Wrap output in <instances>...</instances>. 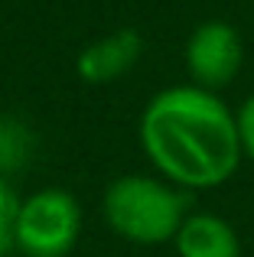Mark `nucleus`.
<instances>
[{"label": "nucleus", "mask_w": 254, "mask_h": 257, "mask_svg": "<svg viewBox=\"0 0 254 257\" xmlns=\"http://www.w3.org/2000/svg\"><path fill=\"white\" fill-rule=\"evenodd\" d=\"M144 56V36L137 30H114L85 46L75 59V72L88 85H111L134 69Z\"/></svg>", "instance_id": "5"}, {"label": "nucleus", "mask_w": 254, "mask_h": 257, "mask_svg": "<svg viewBox=\"0 0 254 257\" xmlns=\"http://www.w3.org/2000/svg\"><path fill=\"white\" fill-rule=\"evenodd\" d=\"M140 147L160 179L186 189H215L241 166L235 111L196 85L163 88L140 114Z\"/></svg>", "instance_id": "1"}, {"label": "nucleus", "mask_w": 254, "mask_h": 257, "mask_svg": "<svg viewBox=\"0 0 254 257\" xmlns=\"http://www.w3.org/2000/svg\"><path fill=\"white\" fill-rule=\"evenodd\" d=\"M173 244L179 257H241L238 231L215 212H189Z\"/></svg>", "instance_id": "6"}, {"label": "nucleus", "mask_w": 254, "mask_h": 257, "mask_svg": "<svg viewBox=\"0 0 254 257\" xmlns=\"http://www.w3.org/2000/svg\"><path fill=\"white\" fill-rule=\"evenodd\" d=\"M17 212H20V195L0 176V257L17 254Z\"/></svg>", "instance_id": "8"}, {"label": "nucleus", "mask_w": 254, "mask_h": 257, "mask_svg": "<svg viewBox=\"0 0 254 257\" xmlns=\"http://www.w3.org/2000/svg\"><path fill=\"white\" fill-rule=\"evenodd\" d=\"M244 62V43L228 20H205L186 39V72L196 88L222 91L238 78Z\"/></svg>", "instance_id": "4"}, {"label": "nucleus", "mask_w": 254, "mask_h": 257, "mask_svg": "<svg viewBox=\"0 0 254 257\" xmlns=\"http://www.w3.org/2000/svg\"><path fill=\"white\" fill-rule=\"evenodd\" d=\"M82 234V205L69 189H39L20 202L17 254L23 257H69Z\"/></svg>", "instance_id": "3"}, {"label": "nucleus", "mask_w": 254, "mask_h": 257, "mask_svg": "<svg viewBox=\"0 0 254 257\" xmlns=\"http://www.w3.org/2000/svg\"><path fill=\"white\" fill-rule=\"evenodd\" d=\"M108 228L131 244H166L189 215V195L166 179L144 173L117 176L101 199Z\"/></svg>", "instance_id": "2"}, {"label": "nucleus", "mask_w": 254, "mask_h": 257, "mask_svg": "<svg viewBox=\"0 0 254 257\" xmlns=\"http://www.w3.org/2000/svg\"><path fill=\"white\" fill-rule=\"evenodd\" d=\"M36 150V137L33 131L17 117H0V176L20 173L33 160Z\"/></svg>", "instance_id": "7"}, {"label": "nucleus", "mask_w": 254, "mask_h": 257, "mask_svg": "<svg viewBox=\"0 0 254 257\" xmlns=\"http://www.w3.org/2000/svg\"><path fill=\"white\" fill-rule=\"evenodd\" d=\"M235 124H238V140H241V157H248L254 163V91L238 104Z\"/></svg>", "instance_id": "9"}]
</instances>
